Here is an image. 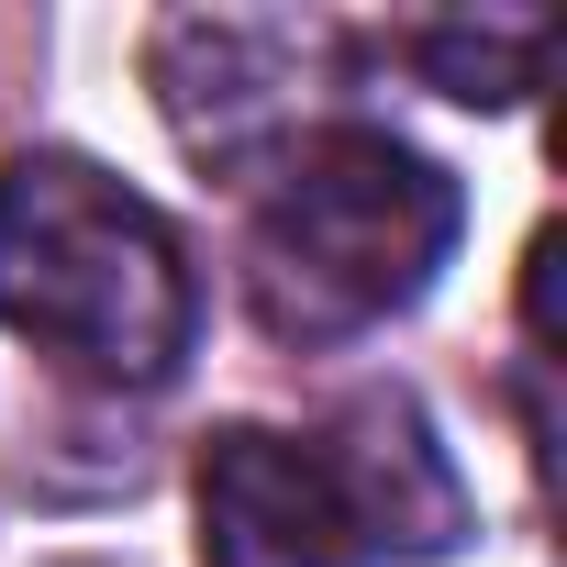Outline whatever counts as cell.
I'll return each mask as SVG.
<instances>
[{"mask_svg":"<svg viewBox=\"0 0 567 567\" xmlns=\"http://www.w3.org/2000/svg\"><path fill=\"white\" fill-rule=\"evenodd\" d=\"M467 189L379 134V123H312L290 156H267L256 223H245V290L278 346H357L390 312L434 290V267L456 256Z\"/></svg>","mask_w":567,"mask_h":567,"instance_id":"obj_1","label":"cell"},{"mask_svg":"<svg viewBox=\"0 0 567 567\" xmlns=\"http://www.w3.org/2000/svg\"><path fill=\"white\" fill-rule=\"evenodd\" d=\"M0 323L101 390H167L200 334L178 223L90 156L0 167Z\"/></svg>","mask_w":567,"mask_h":567,"instance_id":"obj_2","label":"cell"},{"mask_svg":"<svg viewBox=\"0 0 567 567\" xmlns=\"http://www.w3.org/2000/svg\"><path fill=\"white\" fill-rule=\"evenodd\" d=\"M346 34L290 12H167L145 34V79L167 134L200 167H267L312 134V101L334 90Z\"/></svg>","mask_w":567,"mask_h":567,"instance_id":"obj_3","label":"cell"},{"mask_svg":"<svg viewBox=\"0 0 567 567\" xmlns=\"http://www.w3.org/2000/svg\"><path fill=\"white\" fill-rule=\"evenodd\" d=\"M200 567H357V523L301 434L223 423L200 445Z\"/></svg>","mask_w":567,"mask_h":567,"instance_id":"obj_4","label":"cell"},{"mask_svg":"<svg viewBox=\"0 0 567 567\" xmlns=\"http://www.w3.org/2000/svg\"><path fill=\"white\" fill-rule=\"evenodd\" d=\"M312 456H323V478H334V501H346V523H357V556H445V545L467 534V489H456L434 423H423L401 390L346 401V412L312 434Z\"/></svg>","mask_w":567,"mask_h":567,"instance_id":"obj_5","label":"cell"},{"mask_svg":"<svg viewBox=\"0 0 567 567\" xmlns=\"http://www.w3.org/2000/svg\"><path fill=\"white\" fill-rule=\"evenodd\" d=\"M412 68L445 90V101H467V112H512L523 90H534V68H545V23H434V34H412Z\"/></svg>","mask_w":567,"mask_h":567,"instance_id":"obj_6","label":"cell"},{"mask_svg":"<svg viewBox=\"0 0 567 567\" xmlns=\"http://www.w3.org/2000/svg\"><path fill=\"white\" fill-rule=\"evenodd\" d=\"M56 567H123V556H56Z\"/></svg>","mask_w":567,"mask_h":567,"instance_id":"obj_7","label":"cell"}]
</instances>
